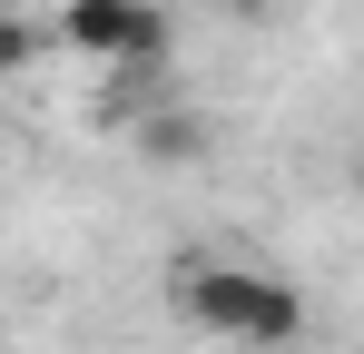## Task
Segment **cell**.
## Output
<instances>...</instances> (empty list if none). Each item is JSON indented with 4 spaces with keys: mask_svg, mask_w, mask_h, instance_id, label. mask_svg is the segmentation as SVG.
<instances>
[{
    "mask_svg": "<svg viewBox=\"0 0 364 354\" xmlns=\"http://www.w3.org/2000/svg\"><path fill=\"white\" fill-rule=\"evenodd\" d=\"M178 315L217 345H296L305 335V295L246 256H187L178 266Z\"/></svg>",
    "mask_w": 364,
    "mask_h": 354,
    "instance_id": "cell-1",
    "label": "cell"
},
{
    "mask_svg": "<svg viewBox=\"0 0 364 354\" xmlns=\"http://www.w3.org/2000/svg\"><path fill=\"white\" fill-rule=\"evenodd\" d=\"M60 40L79 59H109V69H168V10L158 0H69L60 10Z\"/></svg>",
    "mask_w": 364,
    "mask_h": 354,
    "instance_id": "cell-2",
    "label": "cell"
},
{
    "mask_svg": "<svg viewBox=\"0 0 364 354\" xmlns=\"http://www.w3.org/2000/svg\"><path fill=\"white\" fill-rule=\"evenodd\" d=\"M148 158H197V118H148Z\"/></svg>",
    "mask_w": 364,
    "mask_h": 354,
    "instance_id": "cell-3",
    "label": "cell"
},
{
    "mask_svg": "<svg viewBox=\"0 0 364 354\" xmlns=\"http://www.w3.org/2000/svg\"><path fill=\"white\" fill-rule=\"evenodd\" d=\"M0 59H10V69H30V59H40V30H30V20H10V40H0Z\"/></svg>",
    "mask_w": 364,
    "mask_h": 354,
    "instance_id": "cell-4",
    "label": "cell"
},
{
    "mask_svg": "<svg viewBox=\"0 0 364 354\" xmlns=\"http://www.w3.org/2000/svg\"><path fill=\"white\" fill-rule=\"evenodd\" d=\"M197 10H237V20H266L276 0H197Z\"/></svg>",
    "mask_w": 364,
    "mask_h": 354,
    "instance_id": "cell-5",
    "label": "cell"
},
{
    "mask_svg": "<svg viewBox=\"0 0 364 354\" xmlns=\"http://www.w3.org/2000/svg\"><path fill=\"white\" fill-rule=\"evenodd\" d=\"M355 187H364V148H355Z\"/></svg>",
    "mask_w": 364,
    "mask_h": 354,
    "instance_id": "cell-6",
    "label": "cell"
}]
</instances>
